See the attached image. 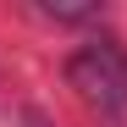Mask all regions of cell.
<instances>
[{"instance_id":"cell-3","label":"cell","mask_w":127,"mask_h":127,"mask_svg":"<svg viewBox=\"0 0 127 127\" xmlns=\"http://www.w3.org/2000/svg\"><path fill=\"white\" fill-rule=\"evenodd\" d=\"M22 127H50V116L39 111V105H22Z\"/></svg>"},{"instance_id":"cell-2","label":"cell","mask_w":127,"mask_h":127,"mask_svg":"<svg viewBox=\"0 0 127 127\" xmlns=\"http://www.w3.org/2000/svg\"><path fill=\"white\" fill-rule=\"evenodd\" d=\"M44 11L66 17V22H83V17H99V6H94V0H44Z\"/></svg>"},{"instance_id":"cell-1","label":"cell","mask_w":127,"mask_h":127,"mask_svg":"<svg viewBox=\"0 0 127 127\" xmlns=\"http://www.w3.org/2000/svg\"><path fill=\"white\" fill-rule=\"evenodd\" d=\"M66 83L89 105H99L105 116H122L127 111V44L111 39V33L89 39L83 50L66 55Z\"/></svg>"}]
</instances>
